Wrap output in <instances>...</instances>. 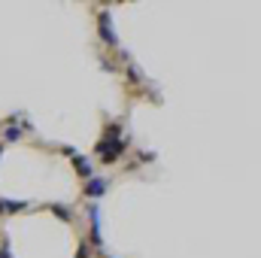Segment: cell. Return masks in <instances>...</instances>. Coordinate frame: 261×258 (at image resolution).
<instances>
[{"label":"cell","mask_w":261,"mask_h":258,"mask_svg":"<svg viewBox=\"0 0 261 258\" xmlns=\"http://www.w3.org/2000/svg\"><path fill=\"white\" fill-rule=\"evenodd\" d=\"M97 28H100V34H103V43H107V46H116V43H119V37H116V31H113L110 12H100V15H97Z\"/></svg>","instance_id":"6da1fadb"},{"label":"cell","mask_w":261,"mask_h":258,"mask_svg":"<svg viewBox=\"0 0 261 258\" xmlns=\"http://www.w3.org/2000/svg\"><path fill=\"white\" fill-rule=\"evenodd\" d=\"M76 258H88V246H85V243H79V249H76Z\"/></svg>","instance_id":"52a82bcc"},{"label":"cell","mask_w":261,"mask_h":258,"mask_svg":"<svg viewBox=\"0 0 261 258\" xmlns=\"http://www.w3.org/2000/svg\"><path fill=\"white\" fill-rule=\"evenodd\" d=\"M49 210H52V213H55L61 222H73V213H70V207H64V203H52Z\"/></svg>","instance_id":"5b68a950"},{"label":"cell","mask_w":261,"mask_h":258,"mask_svg":"<svg viewBox=\"0 0 261 258\" xmlns=\"http://www.w3.org/2000/svg\"><path fill=\"white\" fill-rule=\"evenodd\" d=\"M0 158H3V143H0Z\"/></svg>","instance_id":"ba28073f"},{"label":"cell","mask_w":261,"mask_h":258,"mask_svg":"<svg viewBox=\"0 0 261 258\" xmlns=\"http://www.w3.org/2000/svg\"><path fill=\"white\" fill-rule=\"evenodd\" d=\"M107 189H110V179H88V186L82 189V194L85 197H100V194H107Z\"/></svg>","instance_id":"7a4b0ae2"},{"label":"cell","mask_w":261,"mask_h":258,"mask_svg":"<svg viewBox=\"0 0 261 258\" xmlns=\"http://www.w3.org/2000/svg\"><path fill=\"white\" fill-rule=\"evenodd\" d=\"M3 140H6V143H18V140H21V128H12V125H9V128L3 131Z\"/></svg>","instance_id":"8992f818"},{"label":"cell","mask_w":261,"mask_h":258,"mask_svg":"<svg viewBox=\"0 0 261 258\" xmlns=\"http://www.w3.org/2000/svg\"><path fill=\"white\" fill-rule=\"evenodd\" d=\"M73 167L79 170V176H85V179L91 176V164H88V158H82V155H76V158H73Z\"/></svg>","instance_id":"277c9868"},{"label":"cell","mask_w":261,"mask_h":258,"mask_svg":"<svg viewBox=\"0 0 261 258\" xmlns=\"http://www.w3.org/2000/svg\"><path fill=\"white\" fill-rule=\"evenodd\" d=\"M21 210H28L24 200H6V197H0V216H12V213H21Z\"/></svg>","instance_id":"3957f363"},{"label":"cell","mask_w":261,"mask_h":258,"mask_svg":"<svg viewBox=\"0 0 261 258\" xmlns=\"http://www.w3.org/2000/svg\"><path fill=\"white\" fill-rule=\"evenodd\" d=\"M103 258H110V255H103Z\"/></svg>","instance_id":"9c48e42d"}]
</instances>
